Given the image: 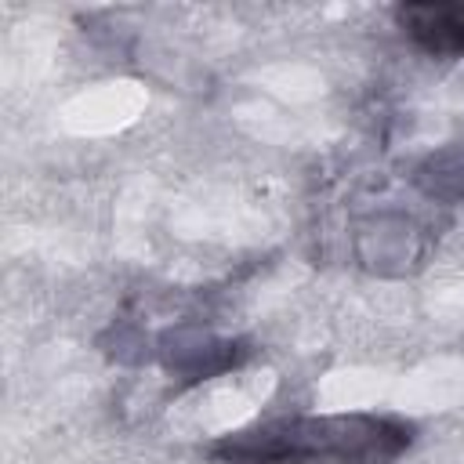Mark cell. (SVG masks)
<instances>
[{"label": "cell", "instance_id": "cell-1", "mask_svg": "<svg viewBox=\"0 0 464 464\" xmlns=\"http://www.w3.org/2000/svg\"><path fill=\"white\" fill-rule=\"evenodd\" d=\"M417 424L388 413H290L207 442L214 464H395Z\"/></svg>", "mask_w": 464, "mask_h": 464}, {"label": "cell", "instance_id": "cell-2", "mask_svg": "<svg viewBox=\"0 0 464 464\" xmlns=\"http://www.w3.org/2000/svg\"><path fill=\"white\" fill-rule=\"evenodd\" d=\"M395 25L431 58H464V4H399Z\"/></svg>", "mask_w": 464, "mask_h": 464}, {"label": "cell", "instance_id": "cell-3", "mask_svg": "<svg viewBox=\"0 0 464 464\" xmlns=\"http://www.w3.org/2000/svg\"><path fill=\"white\" fill-rule=\"evenodd\" d=\"M460 170H464V149H446V152H439V156H428V160L417 167L413 181H417L428 196L457 199V196H464V178H460Z\"/></svg>", "mask_w": 464, "mask_h": 464}]
</instances>
